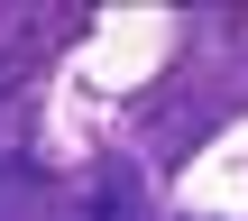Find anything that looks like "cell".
Here are the masks:
<instances>
[{
  "mask_svg": "<svg viewBox=\"0 0 248 221\" xmlns=\"http://www.w3.org/2000/svg\"><path fill=\"white\" fill-rule=\"evenodd\" d=\"M92 221H129V194L110 185V194H92Z\"/></svg>",
  "mask_w": 248,
  "mask_h": 221,
  "instance_id": "cell-1",
  "label": "cell"
}]
</instances>
